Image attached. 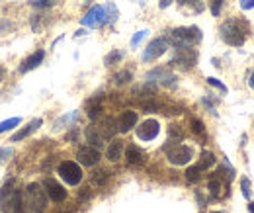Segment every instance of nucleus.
<instances>
[{
    "instance_id": "nucleus-35",
    "label": "nucleus",
    "mask_w": 254,
    "mask_h": 213,
    "mask_svg": "<svg viewBox=\"0 0 254 213\" xmlns=\"http://www.w3.org/2000/svg\"><path fill=\"white\" fill-rule=\"evenodd\" d=\"M55 2H57V0H30V4L36 6V8H49Z\"/></svg>"
},
{
    "instance_id": "nucleus-31",
    "label": "nucleus",
    "mask_w": 254,
    "mask_h": 213,
    "mask_svg": "<svg viewBox=\"0 0 254 213\" xmlns=\"http://www.w3.org/2000/svg\"><path fill=\"white\" fill-rule=\"evenodd\" d=\"M192 131H194L196 135L205 137V127H203V123L200 121V119H192Z\"/></svg>"
},
{
    "instance_id": "nucleus-1",
    "label": "nucleus",
    "mask_w": 254,
    "mask_h": 213,
    "mask_svg": "<svg viewBox=\"0 0 254 213\" xmlns=\"http://www.w3.org/2000/svg\"><path fill=\"white\" fill-rule=\"evenodd\" d=\"M0 210L4 213H24L26 212V204H24V196L22 190L18 186V182L14 178L6 180V184L0 190Z\"/></svg>"
},
{
    "instance_id": "nucleus-7",
    "label": "nucleus",
    "mask_w": 254,
    "mask_h": 213,
    "mask_svg": "<svg viewBox=\"0 0 254 213\" xmlns=\"http://www.w3.org/2000/svg\"><path fill=\"white\" fill-rule=\"evenodd\" d=\"M168 45H170V41H168V37H156V39H152L151 43L147 45V49L143 51V61H147V63H151L154 59H158V57H162V55L166 53V49H168Z\"/></svg>"
},
{
    "instance_id": "nucleus-38",
    "label": "nucleus",
    "mask_w": 254,
    "mask_h": 213,
    "mask_svg": "<svg viewBox=\"0 0 254 213\" xmlns=\"http://www.w3.org/2000/svg\"><path fill=\"white\" fill-rule=\"evenodd\" d=\"M108 174H109V172H104V170H102V172H96V174H94V182H96V184H104V182L108 180Z\"/></svg>"
},
{
    "instance_id": "nucleus-42",
    "label": "nucleus",
    "mask_w": 254,
    "mask_h": 213,
    "mask_svg": "<svg viewBox=\"0 0 254 213\" xmlns=\"http://www.w3.org/2000/svg\"><path fill=\"white\" fill-rule=\"evenodd\" d=\"M4 78H6V69H4V67H0V82H2Z\"/></svg>"
},
{
    "instance_id": "nucleus-8",
    "label": "nucleus",
    "mask_w": 254,
    "mask_h": 213,
    "mask_svg": "<svg viewBox=\"0 0 254 213\" xmlns=\"http://www.w3.org/2000/svg\"><path fill=\"white\" fill-rule=\"evenodd\" d=\"M145 80L147 82H160V84L170 86V88L176 86V74H172L168 69H162V67H156V69L149 71L147 76H145Z\"/></svg>"
},
{
    "instance_id": "nucleus-28",
    "label": "nucleus",
    "mask_w": 254,
    "mask_h": 213,
    "mask_svg": "<svg viewBox=\"0 0 254 213\" xmlns=\"http://www.w3.org/2000/svg\"><path fill=\"white\" fill-rule=\"evenodd\" d=\"M168 137H170V141H174V139H184V131H182L178 125H170V127H168Z\"/></svg>"
},
{
    "instance_id": "nucleus-11",
    "label": "nucleus",
    "mask_w": 254,
    "mask_h": 213,
    "mask_svg": "<svg viewBox=\"0 0 254 213\" xmlns=\"http://www.w3.org/2000/svg\"><path fill=\"white\" fill-rule=\"evenodd\" d=\"M160 133V123L156 119H147L137 127V137L141 141H152Z\"/></svg>"
},
{
    "instance_id": "nucleus-23",
    "label": "nucleus",
    "mask_w": 254,
    "mask_h": 213,
    "mask_svg": "<svg viewBox=\"0 0 254 213\" xmlns=\"http://www.w3.org/2000/svg\"><path fill=\"white\" fill-rule=\"evenodd\" d=\"M76 117H78V111H71V113L63 115L61 119H57V121H55V129H61L63 125H71L73 121H76Z\"/></svg>"
},
{
    "instance_id": "nucleus-17",
    "label": "nucleus",
    "mask_w": 254,
    "mask_h": 213,
    "mask_svg": "<svg viewBox=\"0 0 254 213\" xmlns=\"http://www.w3.org/2000/svg\"><path fill=\"white\" fill-rule=\"evenodd\" d=\"M125 159L131 166H137V164H143L145 162V153L137 147V145H129L127 151H125Z\"/></svg>"
},
{
    "instance_id": "nucleus-25",
    "label": "nucleus",
    "mask_w": 254,
    "mask_h": 213,
    "mask_svg": "<svg viewBox=\"0 0 254 213\" xmlns=\"http://www.w3.org/2000/svg\"><path fill=\"white\" fill-rule=\"evenodd\" d=\"M200 176H202V170H200L198 164H196V166H190V168L186 170V180H188V182H198Z\"/></svg>"
},
{
    "instance_id": "nucleus-12",
    "label": "nucleus",
    "mask_w": 254,
    "mask_h": 213,
    "mask_svg": "<svg viewBox=\"0 0 254 213\" xmlns=\"http://www.w3.org/2000/svg\"><path fill=\"white\" fill-rule=\"evenodd\" d=\"M43 188H45V192H47V198H49L51 202H55V204H61V202H65L67 200V190L57 182V180H53V178H47L45 182H43Z\"/></svg>"
},
{
    "instance_id": "nucleus-16",
    "label": "nucleus",
    "mask_w": 254,
    "mask_h": 213,
    "mask_svg": "<svg viewBox=\"0 0 254 213\" xmlns=\"http://www.w3.org/2000/svg\"><path fill=\"white\" fill-rule=\"evenodd\" d=\"M135 125H137V111H133V109L123 111V113L119 115V119H117V129H119L121 133L131 131V127H135Z\"/></svg>"
},
{
    "instance_id": "nucleus-40",
    "label": "nucleus",
    "mask_w": 254,
    "mask_h": 213,
    "mask_svg": "<svg viewBox=\"0 0 254 213\" xmlns=\"http://www.w3.org/2000/svg\"><path fill=\"white\" fill-rule=\"evenodd\" d=\"M241 8H243V10H253L254 0H241Z\"/></svg>"
},
{
    "instance_id": "nucleus-44",
    "label": "nucleus",
    "mask_w": 254,
    "mask_h": 213,
    "mask_svg": "<svg viewBox=\"0 0 254 213\" xmlns=\"http://www.w3.org/2000/svg\"><path fill=\"white\" fill-rule=\"evenodd\" d=\"M249 210H251V213H254V200L251 202V206H249Z\"/></svg>"
},
{
    "instance_id": "nucleus-4",
    "label": "nucleus",
    "mask_w": 254,
    "mask_h": 213,
    "mask_svg": "<svg viewBox=\"0 0 254 213\" xmlns=\"http://www.w3.org/2000/svg\"><path fill=\"white\" fill-rule=\"evenodd\" d=\"M202 37L203 36L200 28L188 26V28H176V30H172L168 41H170L174 47H192V45L200 43Z\"/></svg>"
},
{
    "instance_id": "nucleus-15",
    "label": "nucleus",
    "mask_w": 254,
    "mask_h": 213,
    "mask_svg": "<svg viewBox=\"0 0 254 213\" xmlns=\"http://www.w3.org/2000/svg\"><path fill=\"white\" fill-rule=\"evenodd\" d=\"M43 59H45V51L43 49H39V51H36V53H32L28 59H24L22 61V65H20V72L24 74V72H30V71H34V69H37L41 63H43Z\"/></svg>"
},
{
    "instance_id": "nucleus-9",
    "label": "nucleus",
    "mask_w": 254,
    "mask_h": 213,
    "mask_svg": "<svg viewBox=\"0 0 254 213\" xmlns=\"http://www.w3.org/2000/svg\"><path fill=\"white\" fill-rule=\"evenodd\" d=\"M176 53H174V59L170 65H178L182 69H192L198 61V55L192 47H174Z\"/></svg>"
},
{
    "instance_id": "nucleus-36",
    "label": "nucleus",
    "mask_w": 254,
    "mask_h": 213,
    "mask_svg": "<svg viewBox=\"0 0 254 213\" xmlns=\"http://www.w3.org/2000/svg\"><path fill=\"white\" fill-rule=\"evenodd\" d=\"M147 34H149L147 30H141V32H137V34L133 36V39H131V47H137V45L143 41V37H145Z\"/></svg>"
},
{
    "instance_id": "nucleus-24",
    "label": "nucleus",
    "mask_w": 254,
    "mask_h": 213,
    "mask_svg": "<svg viewBox=\"0 0 254 213\" xmlns=\"http://www.w3.org/2000/svg\"><path fill=\"white\" fill-rule=\"evenodd\" d=\"M104 10H106V24H111L117 20V8L113 4H106Z\"/></svg>"
},
{
    "instance_id": "nucleus-30",
    "label": "nucleus",
    "mask_w": 254,
    "mask_h": 213,
    "mask_svg": "<svg viewBox=\"0 0 254 213\" xmlns=\"http://www.w3.org/2000/svg\"><path fill=\"white\" fill-rule=\"evenodd\" d=\"M241 188H243V196H245L247 200H251V198H253V190H251V180H249V178H243Z\"/></svg>"
},
{
    "instance_id": "nucleus-43",
    "label": "nucleus",
    "mask_w": 254,
    "mask_h": 213,
    "mask_svg": "<svg viewBox=\"0 0 254 213\" xmlns=\"http://www.w3.org/2000/svg\"><path fill=\"white\" fill-rule=\"evenodd\" d=\"M249 84H251V88L254 90V72L251 74V80H249Z\"/></svg>"
},
{
    "instance_id": "nucleus-34",
    "label": "nucleus",
    "mask_w": 254,
    "mask_h": 213,
    "mask_svg": "<svg viewBox=\"0 0 254 213\" xmlns=\"http://www.w3.org/2000/svg\"><path fill=\"white\" fill-rule=\"evenodd\" d=\"M12 155H14V149L12 147H0V164L6 162Z\"/></svg>"
},
{
    "instance_id": "nucleus-29",
    "label": "nucleus",
    "mask_w": 254,
    "mask_h": 213,
    "mask_svg": "<svg viewBox=\"0 0 254 213\" xmlns=\"http://www.w3.org/2000/svg\"><path fill=\"white\" fill-rule=\"evenodd\" d=\"M121 57H123V53H121V51H111V53L104 59V63L109 67V65H113V63H117V61H121Z\"/></svg>"
},
{
    "instance_id": "nucleus-21",
    "label": "nucleus",
    "mask_w": 254,
    "mask_h": 213,
    "mask_svg": "<svg viewBox=\"0 0 254 213\" xmlns=\"http://www.w3.org/2000/svg\"><path fill=\"white\" fill-rule=\"evenodd\" d=\"M213 164H215V155H213V153H209V151H203L202 157H200V162H198L200 170H209Z\"/></svg>"
},
{
    "instance_id": "nucleus-33",
    "label": "nucleus",
    "mask_w": 254,
    "mask_h": 213,
    "mask_svg": "<svg viewBox=\"0 0 254 213\" xmlns=\"http://www.w3.org/2000/svg\"><path fill=\"white\" fill-rule=\"evenodd\" d=\"M207 82H209V84H211V86H215V88H217V90H221V92H223V94H225V92H227V86H225V84H223V82H221V80H219V78H215V76H209V78H207Z\"/></svg>"
},
{
    "instance_id": "nucleus-5",
    "label": "nucleus",
    "mask_w": 254,
    "mask_h": 213,
    "mask_svg": "<svg viewBox=\"0 0 254 213\" xmlns=\"http://www.w3.org/2000/svg\"><path fill=\"white\" fill-rule=\"evenodd\" d=\"M162 151H164L168 162H172V164H176V166L188 164V162L192 160V157H194V151H192L190 147L180 145V143H174V141L166 143V145L162 147Z\"/></svg>"
},
{
    "instance_id": "nucleus-26",
    "label": "nucleus",
    "mask_w": 254,
    "mask_h": 213,
    "mask_svg": "<svg viewBox=\"0 0 254 213\" xmlns=\"http://www.w3.org/2000/svg\"><path fill=\"white\" fill-rule=\"evenodd\" d=\"M131 78H133V74H131L129 71H121V72H117V74L113 76V82H115V84H127Z\"/></svg>"
},
{
    "instance_id": "nucleus-41",
    "label": "nucleus",
    "mask_w": 254,
    "mask_h": 213,
    "mask_svg": "<svg viewBox=\"0 0 254 213\" xmlns=\"http://www.w3.org/2000/svg\"><path fill=\"white\" fill-rule=\"evenodd\" d=\"M172 2H174V0H158V6H160V8H168Z\"/></svg>"
},
{
    "instance_id": "nucleus-27",
    "label": "nucleus",
    "mask_w": 254,
    "mask_h": 213,
    "mask_svg": "<svg viewBox=\"0 0 254 213\" xmlns=\"http://www.w3.org/2000/svg\"><path fill=\"white\" fill-rule=\"evenodd\" d=\"M18 123H20V117H10V119H6V121H0V133L14 129Z\"/></svg>"
},
{
    "instance_id": "nucleus-37",
    "label": "nucleus",
    "mask_w": 254,
    "mask_h": 213,
    "mask_svg": "<svg viewBox=\"0 0 254 213\" xmlns=\"http://www.w3.org/2000/svg\"><path fill=\"white\" fill-rule=\"evenodd\" d=\"M223 2H225V0H213V2H211V14H213V16H219V14H221Z\"/></svg>"
},
{
    "instance_id": "nucleus-39",
    "label": "nucleus",
    "mask_w": 254,
    "mask_h": 213,
    "mask_svg": "<svg viewBox=\"0 0 254 213\" xmlns=\"http://www.w3.org/2000/svg\"><path fill=\"white\" fill-rule=\"evenodd\" d=\"M6 30H12V22H8V20L0 18V34H2V32H6Z\"/></svg>"
},
{
    "instance_id": "nucleus-32",
    "label": "nucleus",
    "mask_w": 254,
    "mask_h": 213,
    "mask_svg": "<svg viewBox=\"0 0 254 213\" xmlns=\"http://www.w3.org/2000/svg\"><path fill=\"white\" fill-rule=\"evenodd\" d=\"M178 4L180 6H194L196 8V12H202L203 10V4H202V0H178Z\"/></svg>"
},
{
    "instance_id": "nucleus-18",
    "label": "nucleus",
    "mask_w": 254,
    "mask_h": 213,
    "mask_svg": "<svg viewBox=\"0 0 254 213\" xmlns=\"http://www.w3.org/2000/svg\"><path fill=\"white\" fill-rule=\"evenodd\" d=\"M121 153H123V141H119V139H113V141L109 143L108 151H106V157H108V160L115 162V160L121 159Z\"/></svg>"
},
{
    "instance_id": "nucleus-13",
    "label": "nucleus",
    "mask_w": 254,
    "mask_h": 213,
    "mask_svg": "<svg viewBox=\"0 0 254 213\" xmlns=\"http://www.w3.org/2000/svg\"><path fill=\"white\" fill-rule=\"evenodd\" d=\"M76 159H78V162H80L82 166H94V164L100 162L102 157H100V151H98L96 147L86 145V147H80V149H78Z\"/></svg>"
},
{
    "instance_id": "nucleus-19",
    "label": "nucleus",
    "mask_w": 254,
    "mask_h": 213,
    "mask_svg": "<svg viewBox=\"0 0 254 213\" xmlns=\"http://www.w3.org/2000/svg\"><path fill=\"white\" fill-rule=\"evenodd\" d=\"M86 139H88V143L92 145V147H96V149H100L102 145H104V135H102L100 131L94 127V125H90L88 129H86Z\"/></svg>"
},
{
    "instance_id": "nucleus-22",
    "label": "nucleus",
    "mask_w": 254,
    "mask_h": 213,
    "mask_svg": "<svg viewBox=\"0 0 254 213\" xmlns=\"http://www.w3.org/2000/svg\"><path fill=\"white\" fill-rule=\"evenodd\" d=\"M100 111H102V100L100 98H92L88 102V117L90 119H96L100 115Z\"/></svg>"
},
{
    "instance_id": "nucleus-3",
    "label": "nucleus",
    "mask_w": 254,
    "mask_h": 213,
    "mask_svg": "<svg viewBox=\"0 0 254 213\" xmlns=\"http://www.w3.org/2000/svg\"><path fill=\"white\" fill-rule=\"evenodd\" d=\"M24 204L30 213H43L47 210V192L34 182L24 192Z\"/></svg>"
},
{
    "instance_id": "nucleus-6",
    "label": "nucleus",
    "mask_w": 254,
    "mask_h": 213,
    "mask_svg": "<svg viewBox=\"0 0 254 213\" xmlns=\"http://www.w3.org/2000/svg\"><path fill=\"white\" fill-rule=\"evenodd\" d=\"M59 176L69 184V186H78L82 182V168L74 160H63L59 164Z\"/></svg>"
},
{
    "instance_id": "nucleus-10",
    "label": "nucleus",
    "mask_w": 254,
    "mask_h": 213,
    "mask_svg": "<svg viewBox=\"0 0 254 213\" xmlns=\"http://www.w3.org/2000/svg\"><path fill=\"white\" fill-rule=\"evenodd\" d=\"M80 24L86 26V28H100V26H104L106 24V10H104V6H92L84 14Z\"/></svg>"
},
{
    "instance_id": "nucleus-14",
    "label": "nucleus",
    "mask_w": 254,
    "mask_h": 213,
    "mask_svg": "<svg viewBox=\"0 0 254 213\" xmlns=\"http://www.w3.org/2000/svg\"><path fill=\"white\" fill-rule=\"evenodd\" d=\"M43 125V119L41 117H36V119H32L24 129H20L18 133H14L12 137H10V143H18V141H22V139H26V137H30L32 133H36L39 127Z\"/></svg>"
},
{
    "instance_id": "nucleus-20",
    "label": "nucleus",
    "mask_w": 254,
    "mask_h": 213,
    "mask_svg": "<svg viewBox=\"0 0 254 213\" xmlns=\"http://www.w3.org/2000/svg\"><path fill=\"white\" fill-rule=\"evenodd\" d=\"M207 188H209V194H211L213 198H223V196H225V192H223V182H221L219 176L211 178L209 184H207Z\"/></svg>"
},
{
    "instance_id": "nucleus-2",
    "label": "nucleus",
    "mask_w": 254,
    "mask_h": 213,
    "mask_svg": "<svg viewBox=\"0 0 254 213\" xmlns=\"http://www.w3.org/2000/svg\"><path fill=\"white\" fill-rule=\"evenodd\" d=\"M219 34H221V39L227 43V45H233V47H241L247 39V26L235 18L227 20L225 24H221L219 28Z\"/></svg>"
}]
</instances>
